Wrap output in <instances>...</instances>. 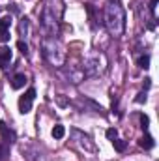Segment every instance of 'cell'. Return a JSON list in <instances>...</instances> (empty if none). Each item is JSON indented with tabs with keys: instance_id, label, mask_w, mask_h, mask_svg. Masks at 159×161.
<instances>
[{
	"instance_id": "8",
	"label": "cell",
	"mask_w": 159,
	"mask_h": 161,
	"mask_svg": "<svg viewBox=\"0 0 159 161\" xmlns=\"http://www.w3.org/2000/svg\"><path fill=\"white\" fill-rule=\"evenodd\" d=\"M9 62H11V49L6 47V45H2L0 47V68L6 69L9 66Z\"/></svg>"
},
{
	"instance_id": "3",
	"label": "cell",
	"mask_w": 159,
	"mask_h": 161,
	"mask_svg": "<svg viewBox=\"0 0 159 161\" xmlns=\"http://www.w3.org/2000/svg\"><path fill=\"white\" fill-rule=\"evenodd\" d=\"M105 69H107V58L101 53H94L86 56L82 62V73L86 77H99L105 73Z\"/></svg>"
},
{
	"instance_id": "25",
	"label": "cell",
	"mask_w": 159,
	"mask_h": 161,
	"mask_svg": "<svg viewBox=\"0 0 159 161\" xmlns=\"http://www.w3.org/2000/svg\"><path fill=\"white\" fill-rule=\"evenodd\" d=\"M114 2H116V0H114Z\"/></svg>"
},
{
	"instance_id": "4",
	"label": "cell",
	"mask_w": 159,
	"mask_h": 161,
	"mask_svg": "<svg viewBox=\"0 0 159 161\" xmlns=\"http://www.w3.org/2000/svg\"><path fill=\"white\" fill-rule=\"evenodd\" d=\"M40 23H41V28H43V32H45V36H52V38H56V34H58V28H60V21L43 6V9H41V15H40Z\"/></svg>"
},
{
	"instance_id": "22",
	"label": "cell",
	"mask_w": 159,
	"mask_h": 161,
	"mask_svg": "<svg viewBox=\"0 0 159 161\" xmlns=\"http://www.w3.org/2000/svg\"><path fill=\"white\" fill-rule=\"evenodd\" d=\"M140 124H142V129H148V124H150V118L146 114H140Z\"/></svg>"
},
{
	"instance_id": "15",
	"label": "cell",
	"mask_w": 159,
	"mask_h": 161,
	"mask_svg": "<svg viewBox=\"0 0 159 161\" xmlns=\"http://www.w3.org/2000/svg\"><path fill=\"white\" fill-rule=\"evenodd\" d=\"M137 64H139V68L148 69V68H150V54H142V56H139Z\"/></svg>"
},
{
	"instance_id": "7",
	"label": "cell",
	"mask_w": 159,
	"mask_h": 161,
	"mask_svg": "<svg viewBox=\"0 0 159 161\" xmlns=\"http://www.w3.org/2000/svg\"><path fill=\"white\" fill-rule=\"evenodd\" d=\"M9 26H11V15H6L0 19V43L9 41Z\"/></svg>"
},
{
	"instance_id": "20",
	"label": "cell",
	"mask_w": 159,
	"mask_h": 161,
	"mask_svg": "<svg viewBox=\"0 0 159 161\" xmlns=\"http://www.w3.org/2000/svg\"><path fill=\"white\" fill-rule=\"evenodd\" d=\"M157 4H159V0H150V13H152V17L156 19V9H157Z\"/></svg>"
},
{
	"instance_id": "5",
	"label": "cell",
	"mask_w": 159,
	"mask_h": 161,
	"mask_svg": "<svg viewBox=\"0 0 159 161\" xmlns=\"http://www.w3.org/2000/svg\"><path fill=\"white\" fill-rule=\"evenodd\" d=\"M34 99H36V88H28L25 92V96L19 97V111H21V114H28L32 111Z\"/></svg>"
},
{
	"instance_id": "14",
	"label": "cell",
	"mask_w": 159,
	"mask_h": 161,
	"mask_svg": "<svg viewBox=\"0 0 159 161\" xmlns=\"http://www.w3.org/2000/svg\"><path fill=\"white\" fill-rule=\"evenodd\" d=\"M51 133H52V137H54V139H64V137H66V127H64L62 124H56V125L52 127V131H51Z\"/></svg>"
},
{
	"instance_id": "18",
	"label": "cell",
	"mask_w": 159,
	"mask_h": 161,
	"mask_svg": "<svg viewBox=\"0 0 159 161\" xmlns=\"http://www.w3.org/2000/svg\"><path fill=\"white\" fill-rule=\"evenodd\" d=\"M17 49H19L25 56H28V43H26L25 40H19V41H17Z\"/></svg>"
},
{
	"instance_id": "21",
	"label": "cell",
	"mask_w": 159,
	"mask_h": 161,
	"mask_svg": "<svg viewBox=\"0 0 159 161\" xmlns=\"http://www.w3.org/2000/svg\"><path fill=\"white\" fill-rule=\"evenodd\" d=\"M146 99H148L146 92H139V94H137V97H135V101H137V103H146Z\"/></svg>"
},
{
	"instance_id": "23",
	"label": "cell",
	"mask_w": 159,
	"mask_h": 161,
	"mask_svg": "<svg viewBox=\"0 0 159 161\" xmlns=\"http://www.w3.org/2000/svg\"><path fill=\"white\" fill-rule=\"evenodd\" d=\"M56 101H58V105H60V107H66V105H68V101H66L62 96H58V99H56Z\"/></svg>"
},
{
	"instance_id": "12",
	"label": "cell",
	"mask_w": 159,
	"mask_h": 161,
	"mask_svg": "<svg viewBox=\"0 0 159 161\" xmlns=\"http://www.w3.org/2000/svg\"><path fill=\"white\" fill-rule=\"evenodd\" d=\"M84 77V73H82V69H77V68H69V71H68V79L71 80V82H80Z\"/></svg>"
},
{
	"instance_id": "19",
	"label": "cell",
	"mask_w": 159,
	"mask_h": 161,
	"mask_svg": "<svg viewBox=\"0 0 159 161\" xmlns=\"http://www.w3.org/2000/svg\"><path fill=\"white\" fill-rule=\"evenodd\" d=\"M116 137H118V129H116V127H109V129H107V139H109V141H114Z\"/></svg>"
},
{
	"instance_id": "16",
	"label": "cell",
	"mask_w": 159,
	"mask_h": 161,
	"mask_svg": "<svg viewBox=\"0 0 159 161\" xmlns=\"http://www.w3.org/2000/svg\"><path fill=\"white\" fill-rule=\"evenodd\" d=\"M112 146H114V150H116V152H123V150L127 148V141H122V139L116 137V139L112 141Z\"/></svg>"
},
{
	"instance_id": "6",
	"label": "cell",
	"mask_w": 159,
	"mask_h": 161,
	"mask_svg": "<svg viewBox=\"0 0 159 161\" xmlns=\"http://www.w3.org/2000/svg\"><path fill=\"white\" fill-rule=\"evenodd\" d=\"M45 8H47L58 21H62V15H64V0H47V2H45Z\"/></svg>"
},
{
	"instance_id": "13",
	"label": "cell",
	"mask_w": 159,
	"mask_h": 161,
	"mask_svg": "<svg viewBox=\"0 0 159 161\" xmlns=\"http://www.w3.org/2000/svg\"><path fill=\"white\" fill-rule=\"evenodd\" d=\"M139 144H140V146H142V148H144V150H152V148H154V144H156V142H154V137H152V135H148V133H146V135H144V137H142V139H140V141H139Z\"/></svg>"
},
{
	"instance_id": "1",
	"label": "cell",
	"mask_w": 159,
	"mask_h": 161,
	"mask_svg": "<svg viewBox=\"0 0 159 161\" xmlns=\"http://www.w3.org/2000/svg\"><path fill=\"white\" fill-rule=\"evenodd\" d=\"M103 25L112 38H120L125 30V11L118 2H111L103 11Z\"/></svg>"
},
{
	"instance_id": "11",
	"label": "cell",
	"mask_w": 159,
	"mask_h": 161,
	"mask_svg": "<svg viewBox=\"0 0 159 161\" xmlns=\"http://www.w3.org/2000/svg\"><path fill=\"white\" fill-rule=\"evenodd\" d=\"M28 26H30V21H28L26 17H23V19L19 21V36H21L23 40L28 38Z\"/></svg>"
},
{
	"instance_id": "2",
	"label": "cell",
	"mask_w": 159,
	"mask_h": 161,
	"mask_svg": "<svg viewBox=\"0 0 159 161\" xmlns=\"http://www.w3.org/2000/svg\"><path fill=\"white\" fill-rule=\"evenodd\" d=\"M41 54L52 68H62L66 64V49L58 38L45 36L41 40Z\"/></svg>"
},
{
	"instance_id": "10",
	"label": "cell",
	"mask_w": 159,
	"mask_h": 161,
	"mask_svg": "<svg viewBox=\"0 0 159 161\" xmlns=\"http://www.w3.org/2000/svg\"><path fill=\"white\" fill-rule=\"evenodd\" d=\"M25 84H26V75H25V73L13 75V79H11V88H13V90H21Z\"/></svg>"
},
{
	"instance_id": "9",
	"label": "cell",
	"mask_w": 159,
	"mask_h": 161,
	"mask_svg": "<svg viewBox=\"0 0 159 161\" xmlns=\"http://www.w3.org/2000/svg\"><path fill=\"white\" fill-rule=\"evenodd\" d=\"M0 133H2V139H4L6 144H9V142L15 141V133H13L11 129H8V125H6L2 120H0Z\"/></svg>"
},
{
	"instance_id": "17",
	"label": "cell",
	"mask_w": 159,
	"mask_h": 161,
	"mask_svg": "<svg viewBox=\"0 0 159 161\" xmlns=\"http://www.w3.org/2000/svg\"><path fill=\"white\" fill-rule=\"evenodd\" d=\"M9 158V144H0V161H4V159H8Z\"/></svg>"
},
{
	"instance_id": "24",
	"label": "cell",
	"mask_w": 159,
	"mask_h": 161,
	"mask_svg": "<svg viewBox=\"0 0 159 161\" xmlns=\"http://www.w3.org/2000/svg\"><path fill=\"white\" fill-rule=\"evenodd\" d=\"M144 80H146V82H144V86H146V88H150V84H152L150 80H152V79H144Z\"/></svg>"
}]
</instances>
